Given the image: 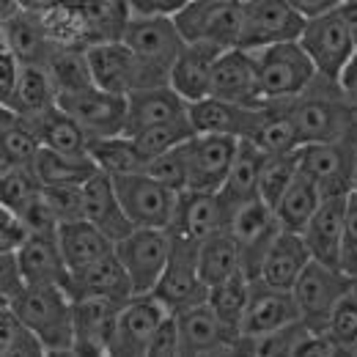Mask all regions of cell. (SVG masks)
Wrapping results in <instances>:
<instances>
[{
    "label": "cell",
    "instance_id": "cell-55",
    "mask_svg": "<svg viewBox=\"0 0 357 357\" xmlns=\"http://www.w3.org/2000/svg\"><path fill=\"white\" fill-rule=\"evenodd\" d=\"M0 294H3V303H11L22 289H25V278H22V269L17 261V253H8V250H0Z\"/></svg>",
    "mask_w": 357,
    "mask_h": 357
},
{
    "label": "cell",
    "instance_id": "cell-4",
    "mask_svg": "<svg viewBox=\"0 0 357 357\" xmlns=\"http://www.w3.org/2000/svg\"><path fill=\"white\" fill-rule=\"evenodd\" d=\"M259 72V86L264 99H291L300 91H305L319 75L311 55L300 39L294 42H278V45L250 50Z\"/></svg>",
    "mask_w": 357,
    "mask_h": 357
},
{
    "label": "cell",
    "instance_id": "cell-31",
    "mask_svg": "<svg viewBox=\"0 0 357 357\" xmlns=\"http://www.w3.org/2000/svg\"><path fill=\"white\" fill-rule=\"evenodd\" d=\"M311 261L313 256L305 245V236L297 231L280 228V234L275 236V242L269 245L267 256H264L259 278L278 289H294V283L300 280V275Z\"/></svg>",
    "mask_w": 357,
    "mask_h": 357
},
{
    "label": "cell",
    "instance_id": "cell-11",
    "mask_svg": "<svg viewBox=\"0 0 357 357\" xmlns=\"http://www.w3.org/2000/svg\"><path fill=\"white\" fill-rule=\"evenodd\" d=\"M305 17L289 0H242V39L239 47H259L294 42L303 36Z\"/></svg>",
    "mask_w": 357,
    "mask_h": 357
},
{
    "label": "cell",
    "instance_id": "cell-18",
    "mask_svg": "<svg viewBox=\"0 0 357 357\" xmlns=\"http://www.w3.org/2000/svg\"><path fill=\"white\" fill-rule=\"evenodd\" d=\"M231 206L225 204L220 192H201V190H184L178 195V209L171 234L190 239L195 245L218 236L231 228Z\"/></svg>",
    "mask_w": 357,
    "mask_h": 357
},
{
    "label": "cell",
    "instance_id": "cell-2",
    "mask_svg": "<svg viewBox=\"0 0 357 357\" xmlns=\"http://www.w3.org/2000/svg\"><path fill=\"white\" fill-rule=\"evenodd\" d=\"M8 305L42 338L47 355H77L75 297L63 286H25Z\"/></svg>",
    "mask_w": 357,
    "mask_h": 357
},
{
    "label": "cell",
    "instance_id": "cell-40",
    "mask_svg": "<svg viewBox=\"0 0 357 357\" xmlns=\"http://www.w3.org/2000/svg\"><path fill=\"white\" fill-rule=\"evenodd\" d=\"M250 291H253V278L245 269L234 272L231 278H225L209 289V305L218 311V316L236 335L242 330V319H245L248 303H250Z\"/></svg>",
    "mask_w": 357,
    "mask_h": 357
},
{
    "label": "cell",
    "instance_id": "cell-44",
    "mask_svg": "<svg viewBox=\"0 0 357 357\" xmlns=\"http://www.w3.org/2000/svg\"><path fill=\"white\" fill-rule=\"evenodd\" d=\"M313 330L303 321H291L286 327H278L261 338H239L236 355H259V357H297L300 344L311 335Z\"/></svg>",
    "mask_w": 357,
    "mask_h": 357
},
{
    "label": "cell",
    "instance_id": "cell-6",
    "mask_svg": "<svg viewBox=\"0 0 357 357\" xmlns=\"http://www.w3.org/2000/svg\"><path fill=\"white\" fill-rule=\"evenodd\" d=\"M352 286H355V278H349L341 267L311 261L291 289L300 308V319L313 333H324L335 305L347 291H352Z\"/></svg>",
    "mask_w": 357,
    "mask_h": 357
},
{
    "label": "cell",
    "instance_id": "cell-34",
    "mask_svg": "<svg viewBox=\"0 0 357 357\" xmlns=\"http://www.w3.org/2000/svg\"><path fill=\"white\" fill-rule=\"evenodd\" d=\"M14 113H20L28 121L42 119L52 107H58V86L52 80V75L47 72V66L39 63H22V75L20 83L11 93V99L3 105Z\"/></svg>",
    "mask_w": 357,
    "mask_h": 357
},
{
    "label": "cell",
    "instance_id": "cell-41",
    "mask_svg": "<svg viewBox=\"0 0 357 357\" xmlns=\"http://www.w3.org/2000/svg\"><path fill=\"white\" fill-rule=\"evenodd\" d=\"M45 66H47V72L52 75L55 86H58V96H61V93H72V91H80V89L93 86L86 47L58 42Z\"/></svg>",
    "mask_w": 357,
    "mask_h": 357
},
{
    "label": "cell",
    "instance_id": "cell-25",
    "mask_svg": "<svg viewBox=\"0 0 357 357\" xmlns=\"http://www.w3.org/2000/svg\"><path fill=\"white\" fill-rule=\"evenodd\" d=\"M347 204L349 195H333L324 198L316 209L303 236L311 250L313 261L341 267V242H344V223H347Z\"/></svg>",
    "mask_w": 357,
    "mask_h": 357
},
{
    "label": "cell",
    "instance_id": "cell-32",
    "mask_svg": "<svg viewBox=\"0 0 357 357\" xmlns=\"http://www.w3.org/2000/svg\"><path fill=\"white\" fill-rule=\"evenodd\" d=\"M248 140H253L261 151L280 154V151H294L303 146V137L297 130V121L291 116L289 99H267L259 105L256 124Z\"/></svg>",
    "mask_w": 357,
    "mask_h": 357
},
{
    "label": "cell",
    "instance_id": "cell-62",
    "mask_svg": "<svg viewBox=\"0 0 357 357\" xmlns=\"http://www.w3.org/2000/svg\"><path fill=\"white\" fill-rule=\"evenodd\" d=\"M349 137H352V146H355V165H357V124L352 127V132H349ZM357 190V187H355Z\"/></svg>",
    "mask_w": 357,
    "mask_h": 357
},
{
    "label": "cell",
    "instance_id": "cell-51",
    "mask_svg": "<svg viewBox=\"0 0 357 357\" xmlns=\"http://www.w3.org/2000/svg\"><path fill=\"white\" fill-rule=\"evenodd\" d=\"M45 198L61 223L83 218V184H45Z\"/></svg>",
    "mask_w": 357,
    "mask_h": 357
},
{
    "label": "cell",
    "instance_id": "cell-57",
    "mask_svg": "<svg viewBox=\"0 0 357 357\" xmlns=\"http://www.w3.org/2000/svg\"><path fill=\"white\" fill-rule=\"evenodd\" d=\"M347 352L335 344V338L330 333H311L303 344L297 357H344Z\"/></svg>",
    "mask_w": 357,
    "mask_h": 357
},
{
    "label": "cell",
    "instance_id": "cell-38",
    "mask_svg": "<svg viewBox=\"0 0 357 357\" xmlns=\"http://www.w3.org/2000/svg\"><path fill=\"white\" fill-rule=\"evenodd\" d=\"M321 201H324V195H321L319 184L300 168V174L291 181V187H289V190L283 192V198L278 201L275 215H278V220H280V225H283L286 231L303 234L308 220L316 215V209H319Z\"/></svg>",
    "mask_w": 357,
    "mask_h": 357
},
{
    "label": "cell",
    "instance_id": "cell-52",
    "mask_svg": "<svg viewBox=\"0 0 357 357\" xmlns=\"http://www.w3.org/2000/svg\"><path fill=\"white\" fill-rule=\"evenodd\" d=\"M181 355V335H178V319L176 313H168L160 327L154 330L146 357H178Z\"/></svg>",
    "mask_w": 357,
    "mask_h": 357
},
{
    "label": "cell",
    "instance_id": "cell-9",
    "mask_svg": "<svg viewBox=\"0 0 357 357\" xmlns=\"http://www.w3.org/2000/svg\"><path fill=\"white\" fill-rule=\"evenodd\" d=\"M300 168L319 184L324 198L349 195L357 187V165L352 137L319 140L300 146Z\"/></svg>",
    "mask_w": 357,
    "mask_h": 357
},
{
    "label": "cell",
    "instance_id": "cell-5",
    "mask_svg": "<svg viewBox=\"0 0 357 357\" xmlns=\"http://www.w3.org/2000/svg\"><path fill=\"white\" fill-rule=\"evenodd\" d=\"M174 20L184 42L231 50L242 39V0H190Z\"/></svg>",
    "mask_w": 357,
    "mask_h": 357
},
{
    "label": "cell",
    "instance_id": "cell-35",
    "mask_svg": "<svg viewBox=\"0 0 357 357\" xmlns=\"http://www.w3.org/2000/svg\"><path fill=\"white\" fill-rule=\"evenodd\" d=\"M267 160V151H261L253 140L242 137L239 140V151H236V160L228 171L220 195L225 198V204L231 206V212L248 201H256L261 198L259 195V178H261V165Z\"/></svg>",
    "mask_w": 357,
    "mask_h": 357
},
{
    "label": "cell",
    "instance_id": "cell-14",
    "mask_svg": "<svg viewBox=\"0 0 357 357\" xmlns=\"http://www.w3.org/2000/svg\"><path fill=\"white\" fill-rule=\"evenodd\" d=\"M58 105L86 127L91 140L124 132V124H127V96L124 93L105 91L93 83L89 89L61 93Z\"/></svg>",
    "mask_w": 357,
    "mask_h": 357
},
{
    "label": "cell",
    "instance_id": "cell-61",
    "mask_svg": "<svg viewBox=\"0 0 357 357\" xmlns=\"http://www.w3.org/2000/svg\"><path fill=\"white\" fill-rule=\"evenodd\" d=\"M338 11H341V17L347 20V25H349V31H352L355 45H357V0H344V3L338 6Z\"/></svg>",
    "mask_w": 357,
    "mask_h": 357
},
{
    "label": "cell",
    "instance_id": "cell-29",
    "mask_svg": "<svg viewBox=\"0 0 357 357\" xmlns=\"http://www.w3.org/2000/svg\"><path fill=\"white\" fill-rule=\"evenodd\" d=\"M220 47L206 45V42H184L178 58L171 66V86L187 99L198 102L209 96L212 91V72L220 58Z\"/></svg>",
    "mask_w": 357,
    "mask_h": 357
},
{
    "label": "cell",
    "instance_id": "cell-45",
    "mask_svg": "<svg viewBox=\"0 0 357 357\" xmlns=\"http://www.w3.org/2000/svg\"><path fill=\"white\" fill-rule=\"evenodd\" d=\"M198 132H195V127L190 121V113H187V116L174 119V121H162V124H154L149 130H140V132L132 135V140L137 146V151L143 154V160L151 162L154 157H160V154L181 146V143H187Z\"/></svg>",
    "mask_w": 357,
    "mask_h": 357
},
{
    "label": "cell",
    "instance_id": "cell-30",
    "mask_svg": "<svg viewBox=\"0 0 357 357\" xmlns=\"http://www.w3.org/2000/svg\"><path fill=\"white\" fill-rule=\"evenodd\" d=\"M259 107H245L236 102H225L218 96H204L190 102V121L201 135H231V137H250L256 124Z\"/></svg>",
    "mask_w": 357,
    "mask_h": 357
},
{
    "label": "cell",
    "instance_id": "cell-37",
    "mask_svg": "<svg viewBox=\"0 0 357 357\" xmlns=\"http://www.w3.org/2000/svg\"><path fill=\"white\" fill-rule=\"evenodd\" d=\"M42 151V137L36 127L22 119L20 113L3 107V124H0V168L11 165H33V160Z\"/></svg>",
    "mask_w": 357,
    "mask_h": 357
},
{
    "label": "cell",
    "instance_id": "cell-36",
    "mask_svg": "<svg viewBox=\"0 0 357 357\" xmlns=\"http://www.w3.org/2000/svg\"><path fill=\"white\" fill-rule=\"evenodd\" d=\"M31 124L36 127V132L42 137V146H47V149H55L61 154H75V157H91V135L61 105Z\"/></svg>",
    "mask_w": 357,
    "mask_h": 357
},
{
    "label": "cell",
    "instance_id": "cell-12",
    "mask_svg": "<svg viewBox=\"0 0 357 357\" xmlns=\"http://www.w3.org/2000/svg\"><path fill=\"white\" fill-rule=\"evenodd\" d=\"M300 45L311 55L316 72L327 77H338L349 63V58L357 52L355 36L338 8L305 20Z\"/></svg>",
    "mask_w": 357,
    "mask_h": 357
},
{
    "label": "cell",
    "instance_id": "cell-7",
    "mask_svg": "<svg viewBox=\"0 0 357 357\" xmlns=\"http://www.w3.org/2000/svg\"><path fill=\"white\" fill-rule=\"evenodd\" d=\"M174 253L171 228H135L116 242V256L132 278L135 294H151Z\"/></svg>",
    "mask_w": 357,
    "mask_h": 357
},
{
    "label": "cell",
    "instance_id": "cell-47",
    "mask_svg": "<svg viewBox=\"0 0 357 357\" xmlns=\"http://www.w3.org/2000/svg\"><path fill=\"white\" fill-rule=\"evenodd\" d=\"M300 174V149L294 151H280V154H267L261 165V178H259V195L275 209L283 192L291 187V181Z\"/></svg>",
    "mask_w": 357,
    "mask_h": 357
},
{
    "label": "cell",
    "instance_id": "cell-48",
    "mask_svg": "<svg viewBox=\"0 0 357 357\" xmlns=\"http://www.w3.org/2000/svg\"><path fill=\"white\" fill-rule=\"evenodd\" d=\"M45 190L42 178L33 165H11L0 168V206L6 209H25L33 198H39Z\"/></svg>",
    "mask_w": 357,
    "mask_h": 357
},
{
    "label": "cell",
    "instance_id": "cell-1",
    "mask_svg": "<svg viewBox=\"0 0 357 357\" xmlns=\"http://www.w3.org/2000/svg\"><path fill=\"white\" fill-rule=\"evenodd\" d=\"M289 107L303 143L347 137L357 124L355 110L347 102L338 77H327V75H316L308 89L289 99Z\"/></svg>",
    "mask_w": 357,
    "mask_h": 357
},
{
    "label": "cell",
    "instance_id": "cell-33",
    "mask_svg": "<svg viewBox=\"0 0 357 357\" xmlns=\"http://www.w3.org/2000/svg\"><path fill=\"white\" fill-rule=\"evenodd\" d=\"M58 245L72 272L91 267L116 250V242L86 218L58 225Z\"/></svg>",
    "mask_w": 357,
    "mask_h": 357
},
{
    "label": "cell",
    "instance_id": "cell-28",
    "mask_svg": "<svg viewBox=\"0 0 357 357\" xmlns=\"http://www.w3.org/2000/svg\"><path fill=\"white\" fill-rule=\"evenodd\" d=\"M69 294L77 297H105L113 303L127 305L135 297L132 278L124 269L121 259L116 256V250L110 256H105L102 261L72 272V283H69Z\"/></svg>",
    "mask_w": 357,
    "mask_h": 357
},
{
    "label": "cell",
    "instance_id": "cell-3",
    "mask_svg": "<svg viewBox=\"0 0 357 357\" xmlns=\"http://www.w3.org/2000/svg\"><path fill=\"white\" fill-rule=\"evenodd\" d=\"M91 66V77L99 89L113 93H132L149 86H165L171 83V75L160 66L143 61L124 39H105L86 47Z\"/></svg>",
    "mask_w": 357,
    "mask_h": 357
},
{
    "label": "cell",
    "instance_id": "cell-56",
    "mask_svg": "<svg viewBox=\"0 0 357 357\" xmlns=\"http://www.w3.org/2000/svg\"><path fill=\"white\" fill-rule=\"evenodd\" d=\"M20 75H22V61L8 47H3L0 50V102L3 105L11 99V93L20 83Z\"/></svg>",
    "mask_w": 357,
    "mask_h": 357
},
{
    "label": "cell",
    "instance_id": "cell-59",
    "mask_svg": "<svg viewBox=\"0 0 357 357\" xmlns=\"http://www.w3.org/2000/svg\"><path fill=\"white\" fill-rule=\"evenodd\" d=\"M338 83H341L344 96H347V102L352 105V110H355L357 116V52L349 58V63L344 66V72L338 75Z\"/></svg>",
    "mask_w": 357,
    "mask_h": 357
},
{
    "label": "cell",
    "instance_id": "cell-50",
    "mask_svg": "<svg viewBox=\"0 0 357 357\" xmlns=\"http://www.w3.org/2000/svg\"><path fill=\"white\" fill-rule=\"evenodd\" d=\"M146 171L154 178H160L162 184L174 187L176 192H184L190 187V165H187L184 143L176 146V149H171V151H165V154H160V157H154Z\"/></svg>",
    "mask_w": 357,
    "mask_h": 357
},
{
    "label": "cell",
    "instance_id": "cell-8",
    "mask_svg": "<svg viewBox=\"0 0 357 357\" xmlns=\"http://www.w3.org/2000/svg\"><path fill=\"white\" fill-rule=\"evenodd\" d=\"M119 198L135 228H171L178 209V195L174 187L162 184L149 171L113 176Z\"/></svg>",
    "mask_w": 357,
    "mask_h": 357
},
{
    "label": "cell",
    "instance_id": "cell-21",
    "mask_svg": "<svg viewBox=\"0 0 357 357\" xmlns=\"http://www.w3.org/2000/svg\"><path fill=\"white\" fill-rule=\"evenodd\" d=\"M168 308L154 294H135L132 300L119 313L113 352L116 357H146L149 341L160 321L168 316Z\"/></svg>",
    "mask_w": 357,
    "mask_h": 357
},
{
    "label": "cell",
    "instance_id": "cell-10",
    "mask_svg": "<svg viewBox=\"0 0 357 357\" xmlns=\"http://www.w3.org/2000/svg\"><path fill=\"white\" fill-rule=\"evenodd\" d=\"M151 294L171 313L201 305L209 300V286L198 269V245L195 242L174 236V253H171L168 267Z\"/></svg>",
    "mask_w": 357,
    "mask_h": 357
},
{
    "label": "cell",
    "instance_id": "cell-49",
    "mask_svg": "<svg viewBox=\"0 0 357 357\" xmlns=\"http://www.w3.org/2000/svg\"><path fill=\"white\" fill-rule=\"evenodd\" d=\"M335 344L347 352V355H357V291L352 286V291H347L341 297V303L335 305V311L330 316L327 330Z\"/></svg>",
    "mask_w": 357,
    "mask_h": 357
},
{
    "label": "cell",
    "instance_id": "cell-27",
    "mask_svg": "<svg viewBox=\"0 0 357 357\" xmlns=\"http://www.w3.org/2000/svg\"><path fill=\"white\" fill-rule=\"evenodd\" d=\"M58 39L52 36L45 17L36 11H14L3 17V47H8L22 63L45 66Z\"/></svg>",
    "mask_w": 357,
    "mask_h": 357
},
{
    "label": "cell",
    "instance_id": "cell-23",
    "mask_svg": "<svg viewBox=\"0 0 357 357\" xmlns=\"http://www.w3.org/2000/svg\"><path fill=\"white\" fill-rule=\"evenodd\" d=\"M83 218L91 220L102 234H107L113 242L124 239L135 231V223L119 198L116 181L105 171H96L83 184Z\"/></svg>",
    "mask_w": 357,
    "mask_h": 357
},
{
    "label": "cell",
    "instance_id": "cell-46",
    "mask_svg": "<svg viewBox=\"0 0 357 357\" xmlns=\"http://www.w3.org/2000/svg\"><path fill=\"white\" fill-rule=\"evenodd\" d=\"M0 355L3 357H45L42 338L22 321V316L8 303L0 308Z\"/></svg>",
    "mask_w": 357,
    "mask_h": 357
},
{
    "label": "cell",
    "instance_id": "cell-53",
    "mask_svg": "<svg viewBox=\"0 0 357 357\" xmlns=\"http://www.w3.org/2000/svg\"><path fill=\"white\" fill-rule=\"evenodd\" d=\"M341 269L357 278V190L349 192L347 204V223H344V242H341Z\"/></svg>",
    "mask_w": 357,
    "mask_h": 357
},
{
    "label": "cell",
    "instance_id": "cell-17",
    "mask_svg": "<svg viewBox=\"0 0 357 357\" xmlns=\"http://www.w3.org/2000/svg\"><path fill=\"white\" fill-rule=\"evenodd\" d=\"M121 39L132 47L135 52L160 66L162 72L171 75V66L178 58L181 47H184V36L178 31L174 17H143V14H130L121 31Z\"/></svg>",
    "mask_w": 357,
    "mask_h": 357
},
{
    "label": "cell",
    "instance_id": "cell-58",
    "mask_svg": "<svg viewBox=\"0 0 357 357\" xmlns=\"http://www.w3.org/2000/svg\"><path fill=\"white\" fill-rule=\"evenodd\" d=\"M130 14H143V17H174L178 14L190 0H124Z\"/></svg>",
    "mask_w": 357,
    "mask_h": 357
},
{
    "label": "cell",
    "instance_id": "cell-24",
    "mask_svg": "<svg viewBox=\"0 0 357 357\" xmlns=\"http://www.w3.org/2000/svg\"><path fill=\"white\" fill-rule=\"evenodd\" d=\"M25 286H63L69 291L72 269L66 264L58 234H31L28 242L17 250Z\"/></svg>",
    "mask_w": 357,
    "mask_h": 357
},
{
    "label": "cell",
    "instance_id": "cell-22",
    "mask_svg": "<svg viewBox=\"0 0 357 357\" xmlns=\"http://www.w3.org/2000/svg\"><path fill=\"white\" fill-rule=\"evenodd\" d=\"M297 319H300V308H297L291 289H278V286L264 283L261 278H256L248 311L242 319L239 338H261V335H267L278 327H286Z\"/></svg>",
    "mask_w": 357,
    "mask_h": 357
},
{
    "label": "cell",
    "instance_id": "cell-54",
    "mask_svg": "<svg viewBox=\"0 0 357 357\" xmlns=\"http://www.w3.org/2000/svg\"><path fill=\"white\" fill-rule=\"evenodd\" d=\"M28 236H31V228L25 225V220L14 209L0 206V250L17 253L28 242Z\"/></svg>",
    "mask_w": 357,
    "mask_h": 357
},
{
    "label": "cell",
    "instance_id": "cell-39",
    "mask_svg": "<svg viewBox=\"0 0 357 357\" xmlns=\"http://www.w3.org/2000/svg\"><path fill=\"white\" fill-rule=\"evenodd\" d=\"M91 157L99 171L110 176H127V174H140L149 168L143 154L137 151L132 135H110V137H93L91 140Z\"/></svg>",
    "mask_w": 357,
    "mask_h": 357
},
{
    "label": "cell",
    "instance_id": "cell-19",
    "mask_svg": "<svg viewBox=\"0 0 357 357\" xmlns=\"http://www.w3.org/2000/svg\"><path fill=\"white\" fill-rule=\"evenodd\" d=\"M209 96L236 102V105H245V107H259L261 102H267L261 96L259 72H256V61H253L250 50L231 47V50L220 52V58L215 63V72H212Z\"/></svg>",
    "mask_w": 357,
    "mask_h": 357
},
{
    "label": "cell",
    "instance_id": "cell-13",
    "mask_svg": "<svg viewBox=\"0 0 357 357\" xmlns=\"http://www.w3.org/2000/svg\"><path fill=\"white\" fill-rule=\"evenodd\" d=\"M280 220L275 215V209L269 206L267 201L256 198V201H248L242 206L234 209L231 215V236L239 248V256H242V269L256 280L261 275V264H264V256H267L269 245L275 242V236L280 234Z\"/></svg>",
    "mask_w": 357,
    "mask_h": 357
},
{
    "label": "cell",
    "instance_id": "cell-42",
    "mask_svg": "<svg viewBox=\"0 0 357 357\" xmlns=\"http://www.w3.org/2000/svg\"><path fill=\"white\" fill-rule=\"evenodd\" d=\"M33 168L42 178V184H86L99 171L93 157L61 154L47 146H42L39 157L33 160Z\"/></svg>",
    "mask_w": 357,
    "mask_h": 357
},
{
    "label": "cell",
    "instance_id": "cell-15",
    "mask_svg": "<svg viewBox=\"0 0 357 357\" xmlns=\"http://www.w3.org/2000/svg\"><path fill=\"white\" fill-rule=\"evenodd\" d=\"M176 319L178 335H181V357L236 355L239 335L218 316L209 300L178 311Z\"/></svg>",
    "mask_w": 357,
    "mask_h": 357
},
{
    "label": "cell",
    "instance_id": "cell-60",
    "mask_svg": "<svg viewBox=\"0 0 357 357\" xmlns=\"http://www.w3.org/2000/svg\"><path fill=\"white\" fill-rule=\"evenodd\" d=\"M305 20H311V17H319V14H327V11H333V8H338L344 0H289Z\"/></svg>",
    "mask_w": 357,
    "mask_h": 357
},
{
    "label": "cell",
    "instance_id": "cell-26",
    "mask_svg": "<svg viewBox=\"0 0 357 357\" xmlns=\"http://www.w3.org/2000/svg\"><path fill=\"white\" fill-rule=\"evenodd\" d=\"M190 113V102L171 83L149 86L127 93V124L124 135H135L162 121H174Z\"/></svg>",
    "mask_w": 357,
    "mask_h": 357
},
{
    "label": "cell",
    "instance_id": "cell-20",
    "mask_svg": "<svg viewBox=\"0 0 357 357\" xmlns=\"http://www.w3.org/2000/svg\"><path fill=\"white\" fill-rule=\"evenodd\" d=\"M121 303L105 297L75 300V352L77 355H110Z\"/></svg>",
    "mask_w": 357,
    "mask_h": 357
},
{
    "label": "cell",
    "instance_id": "cell-43",
    "mask_svg": "<svg viewBox=\"0 0 357 357\" xmlns=\"http://www.w3.org/2000/svg\"><path fill=\"white\" fill-rule=\"evenodd\" d=\"M198 269L209 289L242 269V256H239V248L231 231H223L198 245Z\"/></svg>",
    "mask_w": 357,
    "mask_h": 357
},
{
    "label": "cell",
    "instance_id": "cell-16",
    "mask_svg": "<svg viewBox=\"0 0 357 357\" xmlns=\"http://www.w3.org/2000/svg\"><path fill=\"white\" fill-rule=\"evenodd\" d=\"M242 137L231 135H195L184 143L187 165H190V187L201 192H220L228 178V171L236 160Z\"/></svg>",
    "mask_w": 357,
    "mask_h": 357
}]
</instances>
